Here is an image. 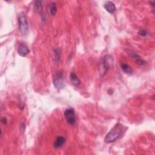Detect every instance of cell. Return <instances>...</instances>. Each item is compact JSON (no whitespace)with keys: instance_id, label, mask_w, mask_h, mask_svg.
<instances>
[{"instance_id":"1","label":"cell","mask_w":155,"mask_h":155,"mask_svg":"<svg viewBox=\"0 0 155 155\" xmlns=\"http://www.w3.org/2000/svg\"><path fill=\"white\" fill-rule=\"evenodd\" d=\"M127 128L121 123H117L106 135L104 141L106 143H112L121 138L126 132Z\"/></svg>"},{"instance_id":"2","label":"cell","mask_w":155,"mask_h":155,"mask_svg":"<svg viewBox=\"0 0 155 155\" xmlns=\"http://www.w3.org/2000/svg\"><path fill=\"white\" fill-rule=\"evenodd\" d=\"M18 29L22 36L27 35L29 32V23L26 15L21 12L18 15Z\"/></svg>"},{"instance_id":"3","label":"cell","mask_w":155,"mask_h":155,"mask_svg":"<svg viewBox=\"0 0 155 155\" xmlns=\"http://www.w3.org/2000/svg\"><path fill=\"white\" fill-rule=\"evenodd\" d=\"M102 62L100 63L99 69H101L100 73L102 74V76H104L110 69L112 64L113 62V58L111 55H106L103 57Z\"/></svg>"},{"instance_id":"4","label":"cell","mask_w":155,"mask_h":155,"mask_svg":"<svg viewBox=\"0 0 155 155\" xmlns=\"http://www.w3.org/2000/svg\"><path fill=\"white\" fill-rule=\"evenodd\" d=\"M53 84L58 90H61L65 87L66 83L64 80V74L62 72H58L54 75Z\"/></svg>"},{"instance_id":"5","label":"cell","mask_w":155,"mask_h":155,"mask_svg":"<svg viewBox=\"0 0 155 155\" xmlns=\"http://www.w3.org/2000/svg\"><path fill=\"white\" fill-rule=\"evenodd\" d=\"M64 115L66 118L67 122L72 125H73L76 122L75 112L73 109L69 108L64 112Z\"/></svg>"},{"instance_id":"6","label":"cell","mask_w":155,"mask_h":155,"mask_svg":"<svg viewBox=\"0 0 155 155\" xmlns=\"http://www.w3.org/2000/svg\"><path fill=\"white\" fill-rule=\"evenodd\" d=\"M18 52L21 56L24 57L30 52V50L26 44L21 43L19 44L18 48Z\"/></svg>"},{"instance_id":"7","label":"cell","mask_w":155,"mask_h":155,"mask_svg":"<svg viewBox=\"0 0 155 155\" xmlns=\"http://www.w3.org/2000/svg\"><path fill=\"white\" fill-rule=\"evenodd\" d=\"M130 55H131V57L132 58V59L134 60V61L137 64H138V65L144 66L146 64V61H144L143 59H142L140 57V56L136 52H135V51H131Z\"/></svg>"},{"instance_id":"8","label":"cell","mask_w":155,"mask_h":155,"mask_svg":"<svg viewBox=\"0 0 155 155\" xmlns=\"http://www.w3.org/2000/svg\"><path fill=\"white\" fill-rule=\"evenodd\" d=\"M70 80L72 84L75 87H78L81 84V82L79 79V78L73 72H72L70 75Z\"/></svg>"},{"instance_id":"9","label":"cell","mask_w":155,"mask_h":155,"mask_svg":"<svg viewBox=\"0 0 155 155\" xmlns=\"http://www.w3.org/2000/svg\"><path fill=\"white\" fill-rule=\"evenodd\" d=\"M66 138L63 137V136H59V137H58L55 141V143L54 144V147L55 148H61L64 144H65L66 143Z\"/></svg>"},{"instance_id":"10","label":"cell","mask_w":155,"mask_h":155,"mask_svg":"<svg viewBox=\"0 0 155 155\" xmlns=\"http://www.w3.org/2000/svg\"><path fill=\"white\" fill-rule=\"evenodd\" d=\"M104 8L110 14H113L116 10L114 4L112 1L106 2L104 4Z\"/></svg>"},{"instance_id":"11","label":"cell","mask_w":155,"mask_h":155,"mask_svg":"<svg viewBox=\"0 0 155 155\" xmlns=\"http://www.w3.org/2000/svg\"><path fill=\"white\" fill-rule=\"evenodd\" d=\"M34 10L39 14H41L43 12V6L41 1H36L34 4Z\"/></svg>"},{"instance_id":"12","label":"cell","mask_w":155,"mask_h":155,"mask_svg":"<svg viewBox=\"0 0 155 155\" xmlns=\"http://www.w3.org/2000/svg\"><path fill=\"white\" fill-rule=\"evenodd\" d=\"M121 68L123 70V72L127 74L132 75L133 72V69L130 66H129L127 64H122L121 65Z\"/></svg>"},{"instance_id":"13","label":"cell","mask_w":155,"mask_h":155,"mask_svg":"<svg viewBox=\"0 0 155 155\" xmlns=\"http://www.w3.org/2000/svg\"><path fill=\"white\" fill-rule=\"evenodd\" d=\"M54 58L55 61L57 62H59L61 60V51L58 49L55 48L54 49Z\"/></svg>"},{"instance_id":"14","label":"cell","mask_w":155,"mask_h":155,"mask_svg":"<svg viewBox=\"0 0 155 155\" xmlns=\"http://www.w3.org/2000/svg\"><path fill=\"white\" fill-rule=\"evenodd\" d=\"M50 14L52 16L55 15V14H56L57 7H56V4L55 3H52L50 4Z\"/></svg>"},{"instance_id":"15","label":"cell","mask_w":155,"mask_h":155,"mask_svg":"<svg viewBox=\"0 0 155 155\" xmlns=\"http://www.w3.org/2000/svg\"><path fill=\"white\" fill-rule=\"evenodd\" d=\"M138 34L141 36H146L148 35V32L146 30L142 29L138 32Z\"/></svg>"},{"instance_id":"16","label":"cell","mask_w":155,"mask_h":155,"mask_svg":"<svg viewBox=\"0 0 155 155\" xmlns=\"http://www.w3.org/2000/svg\"><path fill=\"white\" fill-rule=\"evenodd\" d=\"M1 122L3 124H6L7 122V119L5 118H1Z\"/></svg>"},{"instance_id":"17","label":"cell","mask_w":155,"mask_h":155,"mask_svg":"<svg viewBox=\"0 0 155 155\" xmlns=\"http://www.w3.org/2000/svg\"><path fill=\"white\" fill-rule=\"evenodd\" d=\"M150 4H151V6H152L153 7H154V4H155V1H150Z\"/></svg>"}]
</instances>
